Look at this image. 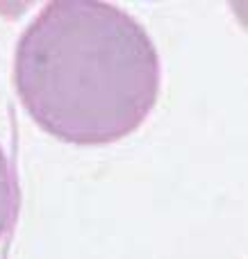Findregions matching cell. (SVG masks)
I'll return each mask as SVG.
<instances>
[{
	"mask_svg": "<svg viewBox=\"0 0 248 259\" xmlns=\"http://www.w3.org/2000/svg\"><path fill=\"white\" fill-rule=\"evenodd\" d=\"M159 82L148 32L96 0L48 3L14 55V87L32 121L77 146L132 134L157 103Z\"/></svg>",
	"mask_w": 248,
	"mask_h": 259,
	"instance_id": "1",
	"label": "cell"
},
{
	"mask_svg": "<svg viewBox=\"0 0 248 259\" xmlns=\"http://www.w3.org/2000/svg\"><path fill=\"white\" fill-rule=\"evenodd\" d=\"M14 214H16V182L5 150L0 148V237L14 223Z\"/></svg>",
	"mask_w": 248,
	"mask_h": 259,
	"instance_id": "2",
	"label": "cell"
}]
</instances>
